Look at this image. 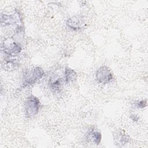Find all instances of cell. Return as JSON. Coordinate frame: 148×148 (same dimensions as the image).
<instances>
[{
    "mask_svg": "<svg viewBox=\"0 0 148 148\" xmlns=\"http://www.w3.org/2000/svg\"><path fill=\"white\" fill-rule=\"evenodd\" d=\"M44 75V71L40 67L37 66L25 71L23 77V86L25 87L35 83Z\"/></svg>",
    "mask_w": 148,
    "mask_h": 148,
    "instance_id": "cell-1",
    "label": "cell"
},
{
    "mask_svg": "<svg viewBox=\"0 0 148 148\" xmlns=\"http://www.w3.org/2000/svg\"><path fill=\"white\" fill-rule=\"evenodd\" d=\"M14 40L13 37L7 38L4 40L2 46V49L4 53L11 57L20 53L22 50L20 43Z\"/></svg>",
    "mask_w": 148,
    "mask_h": 148,
    "instance_id": "cell-2",
    "label": "cell"
},
{
    "mask_svg": "<svg viewBox=\"0 0 148 148\" xmlns=\"http://www.w3.org/2000/svg\"><path fill=\"white\" fill-rule=\"evenodd\" d=\"M40 108V101L34 95L29 96L25 105V114L28 117H32L36 115Z\"/></svg>",
    "mask_w": 148,
    "mask_h": 148,
    "instance_id": "cell-3",
    "label": "cell"
},
{
    "mask_svg": "<svg viewBox=\"0 0 148 148\" xmlns=\"http://www.w3.org/2000/svg\"><path fill=\"white\" fill-rule=\"evenodd\" d=\"M95 76L98 82L102 84L109 83L113 79V74L110 69L106 66L99 68L97 70Z\"/></svg>",
    "mask_w": 148,
    "mask_h": 148,
    "instance_id": "cell-4",
    "label": "cell"
},
{
    "mask_svg": "<svg viewBox=\"0 0 148 148\" xmlns=\"http://www.w3.org/2000/svg\"><path fill=\"white\" fill-rule=\"evenodd\" d=\"M1 21L2 24L12 25L18 24V23H22V18L18 12L14 13L12 14L8 15L2 14L1 17Z\"/></svg>",
    "mask_w": 148,
    "mask_h": 148,
    "instance_id": "cell-5",
    "label": "cell"
},
{
    "mask_svg": "<svg viewBox=\"0 0 148 148\" xmlns=\"http://www.w3.org/2000/svg\"><path fill=\"white\" fill-rule=\"evenodd\" d=\"M85 20L83 17L73 16L68 19L66 21V25L73 30H78L85 25Z\"/></svg>",
    "mask_w": 148,
    "mask_h": 148,
    "instance_id": "cell-6",
    "label": "cell"
},
{
    "mask_svg": "<svg viewBox=\"0 0 148 148\" xmlns=\"http://www.w3.org/2000/svg\"><path fill=\"white\" fill-rule=\"evenodd\" d=\"M63 79L57 75L50 76L49 84L51 90L54 92H59L62 87Z\"/></svg>",
    "mask_w": 148,
    "mask_h": 148,
    "instance_id": "cell-7",
    "label": "cell"
},
{
    "mask_svg": "<svg viewBox=\"0 0 148 148\" xmlns=\"http://www.w3.org/2000/svg\"><path fill=\"white\" fill-rule=\"evenodd\" d=\"M77 77V73L76 72L68 67H66L64 72V82L66 83H69L75 81Z\"/></svg>",
    "mask_w": 148,
    "mask_h": 148,
    "instance_id": "cell-8",
    "label": "cell"
},
{
    "mask_svg": "<svg viewBox=\"0 0 148 148\" xmlns=\"http://www.w3.org/2000/svg\"><path fill=\"white\" fill-rule=\"evenodd\" d=\"M87 138L93 142L95 144L98 145L101 140L102 139V135L101 132L99 131L95 130L94 129H92L89 131L87 135Z\"/></svg>",
    "mask_w": 148,
    "mask_h": 148,
    "instance_id": "cell-9",
    "label": "cell"
},
{
    "mask_svg": "<svg viewBox=\"0 0 148 148\" xmlns=\"http://www.w3.org/2000/svg\"><path fill=\"white\" fill-rule=\"evenodd\" d=\"M114 139L117 143L116 144H119V146H123L129 142L130 137L124 131H120Z\"/></svg>",
    "mask_w": 148,
    "mask_h": 148,
    "instance_id": "cell-10",
    "label": "cell"
},
{
    "mask_svg": "<svg viewBox=\"0 0 148 148\" xmlns=\"http://www.w3.org/2000/svg\"><path fill=\"white\" fill-rule=\"evenodd\" d=\"M147 105V102L146 100H142L140 101H138L135 103L136 107L138 108H145Z\"/></svg>",
    "mask_w": 148,
    "mask_h": 148,
    "instance_id": "cell-11",
    "label": "cell"
},
{
    "mask_svg": "<svg viewBox=\"0 0 148 148\" xmlns=\"http://www.w3.org/2000/svg\"><path fill=\"white\" fill-rule=\"evenodd\" d=\"M130 118H131L133 121H138V119H139L138 116H136V115H135V114H132V115H131Z\"/></svg>",
    "mask_w": 148,
    "mask_h": 148,
    "instance_id": "cell-12",
    "label": "cell"
}]
</instances>
